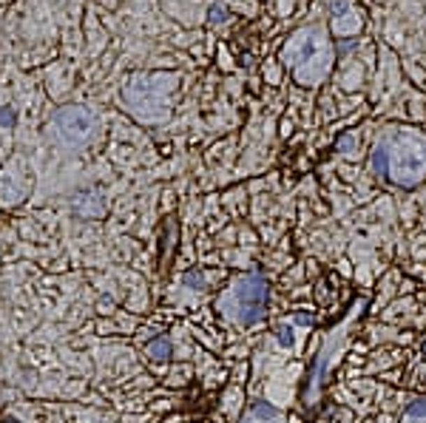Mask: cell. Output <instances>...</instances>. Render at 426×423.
<instances>
[{
  "instance_id": "1",
  "label": "cell",
  "mask_w": 426,
  "mask_h": 423,
  "mask_svg": "<svg viewBox=\"0 0 426 423\" xmlns=\"http://www.w3.org/2000/svg\"><path fill=\"white\" fill-rule=\"evenodd\" d=\"M267 302H270V287H267V279L262 273H244L239 279H233V284L228 287V292L219 299V310L242 324V327H250L256 321L265 318V310H267Z\"/></svg>"
},
{
  "instance_id": "2",
  "label": "cell",
  "mask_w": 426,
  "mask_h": 423,
  "mask_svg": "<svg viewBox=\"0 0 426 423\" xmlns=\"http://www.w3.org/2000/svg\"><path fill=\"white\" fill-rule=\"evenodd\" d=\"M390 151V179L398 185H415L426 177V140L415 134H401L383 142Z\"/></svg>"
},
{
  "instance_id": "3",
  "label": "cell",
  "mask_w": 426,
  "mask_h": 423,
  "mask_svg": "<svg viewBox=\"0 0 426 423\" xmlns=\"http://www.w3.org/2000/svg\"><path fill=\"white\" fill-rule=\"evenodd\" d=\"M54 131L66 145L80 148L94 134V114L85 105H66L54 114Z\"/></svg>"
},
{
  "instance_id": "4",
  "label": "cell",
  "mask_w": 426,
  "mask_h": 423,
  "mask_svg": "<svg viewBox=\"0 0 426 423\" xmlns=\"http://www.w3.org/2000/svg\"><path fill=\"white\" fill-rule=\"evenodd\" d=\"M165 94H168V82H159V77H142L134 80L131 86L125 89V100L134 111L151 117V108H162L165 105Z\"/></svg>"
},
{
  "instance_id": "5",
  "label": "cell",
  "mask_w": 426,
  "mask_h": 423,
  "mask_svg": "<svg viewBox=\"0 0 426 423\" xmlns=\"http://www.w3.org/2000/svg\"><path fill=\"white\" fill-rule=\"evenodd\" d=\"M324 54V37L318 29H302L293 40H290V46L284 49V57L290 66H307L313 60H321Z\"/></svg>"
},
{
  "instance_id": "6",
  "label": "cell",
  "mask_w": 426,
  "mask_h": 423,
  "mask_svg": "<svg viewBox=\"0 0 426 423\" xmlns=\"http://www.w3.org/2000/svg\"><path fill=\"white\" fill-rule=\"evenodd\" d=\"M330 352H332V344H327V347L318 352V358L313 361V366H310V372H307L304 389H302V401H304V406H316V403H318L321 384H324V375H327V366H330V358H332Z\"/></svg>"
},
{
  "instance_id": "7",
  "label": "cell",
  "mask_w": 426,
  "mask_h": 423,
  "mask_svg": "<svg viewBox=\"0 0 426 423\" xmlns=\"http://www.w3.org/2000/svg\"><path fill=\"white\" fill-rule=\"evenodd\" d=\"M242 423H284V417H281L279 409H273V406H267V403H253V406L244 412Z\"/></svg>"
},
{
  "instance_id": "8",
  "label": "cell",
  "mask_w": 426,
  "mask_h": 423,
  "mask_svg": "<svg viewBox=\"0 0 426 423\" xmlns=\"http://www.w3.org/2000/svg\"><path fill=\"white\" fill-rule=\"evenodd\" d=\"M148 358L159 361V364L170 358V338L168 335H159V338H154V341L148 344Z\"/></svg>"
},
{
  "instance_id": "9",
  "label": "cell",
  "mask_w": 426,
  "mask_h": 423,
  "mask_svg": "<svg viewBox=\"0 0 426 423\" xmlns=\"http://www.w3.org/2000/svg\"><path fill=\"white\" fill-rule=\"evenodd\" d=\"M372 171L378 177H390V151H387V145H383V142L372 154Z\"/></svg>"
},
{
  "instance_id": "10",
  "label": "cell",
  "mask_w": 426,
  "mask_h": 423,
  "mask_svg": "<svg viewBox=\"0 0 426 423\" xmlns=\"http://www.w3.org/2000/svg\"><path fill=\"white\" fill-rule=\"evenodd\" d=\"M404 415H406V417H423V415H426V398H418V401L406 403Z\"/></svg>"
},
{
  "instance_id": "11",
  "label": "cell",
  "mask_w": 426,
  "mask_h": 423,
  "mask_svg": "<svg viewBox=\"0 0 426 423\" xmlns=\"http://www.w3.org/2000/svg\"><path fill=\"white\" fill-rule=\"evenodd\" d=\"M276 338H279L281 347H293V341H295V338H293V327L279 324V327H276Z\"/></svg>"
},
{
  "instance_id": "12",
  "label": "cell",
  "mask_w": 426,
  "mask_h": 423,
  "mask_svg": "<svg viewBox=\"0 0 426 423\" xmlns=\"http://www.w3.org/2000/svg\"><path fill=\"white\" fill-rule=\"evenodd\" d=\"M185 284H188L191 290H205V273L188 270V273H185Z\"/></svg>"
},
{
  "instance_id": "13",
  "label": "cell",
  "mask_w": 426,
  "mask_h": 423,
  "mask_svg": "<svg viewBox=\"0 0 426 423\" xmlns=\"http://www.w3.org/2000/svg\"><path fill=\"white\" fill-rule=\"evenodd\" d=\"M293 321H295V324H313V316H307V313H298V316H293Z\"/></svg>"
},
{
  "instance_id": "14",
  "label": "cell",
  "mask_w": 426,
  "mask_h": 423,
  "mask_svg": "<svg viewBox=\"0 0 426 423\" xmlns=\"http://www.w3.org/2000/svg\"><path fill=\"white\" fill-rule=\"evenodd\" d=\"M338 148H344V151L353 148V137H341V140H338Z\"/></svg>"
},
{
  "instance_id": "15",
  "label": "cell",
  "mask_w": 426,
  "mask_h": 423,
  "mask_svg": "<svg viewBox=\"0 0 426 423\" xmlns=\"http://www.w3.org/2000/svg\"><path fill=\"white\" fill-rule=\"evenodd\" d=\"M406 420H409V423H426V415H423V417H406Z\"/></svg>"
},
{
  "instance_id": "16",
  "label": "cell",
  "mask_w": 426,
  "mask_h": 423,
  "mask_svg": "<svg viewBox=\"0 0 426 423\" xmlns=\"http://www.w3.org/2000/svg\"><path fill=\"white\" fill-rule=\"evenodd\" d=\"M423 364H426V347H423Z\"/></svg>"
},
{
  "instance_id": "17",
  "label": "cell",
  "mask_w": 426,
  "mask_h": 423,
  "mask_svg": "<svg viewBox=\"0 0 426 423\" xmlns=\"http://www.w3.org/2000/svg\"><path fill=\"white\" fill-rule=\"evenodd\" d=\"M3 423H15V420H3Z\"/></svg>"
}]
</instances>
